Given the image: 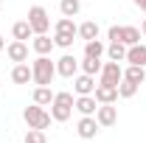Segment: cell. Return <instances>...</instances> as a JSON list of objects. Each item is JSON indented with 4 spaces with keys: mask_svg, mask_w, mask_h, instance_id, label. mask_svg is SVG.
<instances>
[{
    "mask_svg": "<svg viewBox=\"0 0 146 143\" xmlns=\"http://www.w3.org/2000/svg\"><path fill=\"white\" fill-rule=\"evenodd\" d=\"M73 90H76V95H93L96 93V76H87V73L76 76L73 79Z\"/></svg>",
    "mask_w": 146,
    "mask_h": 143,
    "instance_id": "9c48e42d",
    "label": "cell"
},
{
    "mask_svg": "<svg viewBox=\"0 0 146 143\" xmlns=\"http://www.w3.org/2000/svg\"><path fill=\"white\" fill-rule=\"evenodd\" d=\"M73 109H79L82 115H96L98 101H96V95H79V98H76V104H73Z\"/></svg>",
    "mask_w": 146,
    "mask_h": 143,
    "instance_id": "4fadbf2b",
    "label": "cell"
},
{
    "mask_svg": "<svg viewBox=\"0 0 146 143\" xmlns=\"http://www.w3.org/2000/svg\"><path fill=\"white\" fill-rule=\"evenodd\" d=\"M124 79L135 81V84H143V81H146V68H141V65H129L127 70H124Z\"/></svg>",
    "mask_w": 146,
    "mask_h": 143,
    "instance_id": "44dd1931",
    "label": "cell"
},
{
    "mask_svg": "<svg viewBox=\"0 0 146 143\" xmlns=\"http://www.w3.org/2000/svg\"><path fill=\"white\" fill-rule=\"evenodd\" d=\"M76 36H82L84 42H90V39H98V23H93V20L82 23V25L76 28Z\"/></svg>",
    "mask_w": 146,
    "mask_h": 143,
    "instance_id": "2e32d148",
    "label": "cell"
},
{
    "mask_svg": "<svg viewBox=\"0 0 146 143\" xmlns=\"http://www.w3.org/2000/svg\"><path fill=\"white\" fill-rule=\"evenodd\" d=\"M127 62H129V65H141V68H146V45H143V42L127 48Z\"/></svg>",
    "mask_w": 146,
    "mask_h": 143,
    "instance_id": "7c38bea8",
    "label": "cell"
},
{
    "mask_svg": "<svg viewBox=\"0 0 146 143\" xmlns=\"http://www.w3.org/2000/svg\"><path fill=\"white\" fill-rule=\"evenodd\" d=\"M107 56H110V62H127V45L124 42H110Z\"/></svg>",
    "mask_w": 146,
    "mask_h": 143,
    "instance_id": "d6986e66",
    "label": "cell"
},
{
    "mask_svg": "<svg viewBox=\"0 0 146 143\" xmlns=\"http://www.w3.org/2000/svg\"><path fill=\"white\" fill-rule=\"evenodd\" d=\"M25 143H45V132L28 126V132H25Z\"/></svg>",
    "mask_w": 146,
    "mask_h": 143,
    "instance_id": "83f0119b",
    "label": "cell"
},
{
    "mask_svg": "<svg viewBox=\"0 0 146 143\" xmlns=\"http://www.w3.org/2000/svg\"><path fill=\"white\" fill-rule=\"evenodd\" d=\"M141 34H143V36H146V20H143V25H141Z\"/></svg>",
    "mask_w": 146,
    "mask_h": 143,
    "instance_id": "4dcf8cb0",
    "label": "cell"
},
{
    "mask_svg": "<svg viewBox=\"0 0 146 143\" xmlns=\"http://www.w3.org/2000/svg\"><path fill=\"white\" fill-rule=\"evenodd\" d=\"M23 118H25V124L31 126V129H48L51 126V112H45V109L39 107V104H34V107H25V112H23Z\"/></svg>",
    "mask_w": 146,
    "mask_h": 143,
    "instance_id": "3957f363",
    "label": "cell"
},
{
    "mask_svg": "<svg viewBox=\"0 0 146 143\" xmlns=\"http://www.w3.org/2000/svg\"><path fill=\"white\" fill-rule=\"evenodd\" d=\"M73 104H76L73 93H68V90L54 93V101H51V118L59 121V124H65V121L73 115Z\"/></svg>",
    "mask_w": 146,
    "mask_h": 143,
    "instance_id": "7a4b0ae2",
    "label": "cell"
},
{
    "mask_svg": "<svg viewBox=\"0 0 146 143\" xmlns=\"http://www.w3.org/2000/svg\"><path fill=\"white\" fill-rule=\"evenodd\" d=\"M141 28H135V25H121V42H124V45H138V42H141Z\"/></svg>",
    "mask_w": 146,
    "mask_h": 143,
    "instance_id": "e0dca14e",
    "label": "cell"
},
{
    "mask_svg": "<svg viewBox=\"0 0 146 143\" xmlns=\"http://www.w3.org/2000/svg\"><path fill=\"white\" fill-rule=\"evenodd\" d=\"M11 36H14V39H20V42H25L28 36H34L31 25H28V20H20V23H14V25H11Z\"/></svg>",
    "mask_w": 146,
    "mask_h": 143,
    "instance_id": "ffe728a7",
    "label": "cell"
},
{
    "mask_svg": "<svg viewBox=\"0 0 146 143\" xmlns=\"http://www.w3.org/2000/svg\"><path fill=\"white\" fill-rule=\"evenodd\" d=\"M121 79H124V68L118 65V62H107V65H101V73H98V84H121Z\"/></svg>",
    "mask_w": 146,
    "mask_h": 143,
    "instance_id": "5b68a950",
    "label": "cell"
},
{
    "mask_svg": "<svg viewBox=\"0 0 146 143\" xmlns=\"http://www.w3.org/2000/svg\"><path fill=\"white\" fill-rule=\"evenodd\" d=\"M11 81H14V84H28V81H34V73H31V68H28L25 62L14 65V70H11Z\"/></svg>",
    "mask_w": 146,
    "mask_h": 143,
    "instance_id": "5bb4252c",
    "label": "cell"
},
{
    "mask_svg": "<svg viewBox=\"0 0 146 143\" xmlns=\"http://www.w3.org/2000/svg\"><path fill=\"white\" fill-rule=\"evenodd\" d=\"M54 48L56 45H54V39H51L48 34H34V51H36V56H48Z\"/></svg>",
    "mask_w": 146,
    "mask_h": 143,
    "instance_id": "9a60e30c",
    "label": "cell"
},
{
    "mask_svg": "<svg viewBox=\"0 0 146 143\" xmlns=\"http://www.w3.org/2000/svg\"><path fill=\"white\" fill-rule=\"evenodd\" d=\"M76 70H79V59H76L73 54H65V56L56 59V76H62V79H73Z\"/></svg>",
    "mask_w": 146,
    "mask_h": 143,
    "instance_id": "52a82bcc",
    "label": "cell"
},
{
    "mask_svg": "<svg viewBox=\"0 0 146 143\" xmlns=\"http://www.w3.org/2000/svg\"><path fill=\"white\" fill-rule=\"evenodd\" d=\"M79 65H82V73H87V76H96V73H101V59H90V56H84Z\"/></svg>",
    "mask_w": 146,
    "mask_h": 143,
    "instance_id": "d4e9b609",
    "label": "cell"
},
{
    "mask_svg": "<svg viewBox=\"0 0 146 143\" xmlns=\"http://www.w3.org/2000/svg\"><path fill=\"white\" fill-rule=\"evenodd\" d=\"M28 25H31L34 34H48V28H51L48 11H45L42 6H31V9H28Z\"/></svg>",
    "mask_w": 146,
    "mask_h": 143,
    "instance_id": "277c9868",
    "label": "cell"
},
{
    "mask_svg": "<svg viewBox=\"0 0 146 143\" xmlns=\"http://www.w3.org/2000/svg\"><path fill=\"white\" fill-rule=\"evenodd\" d=\"M138 3H141V0H135V6H138Z\"/></svg>",
    "mask_w": 146,
    "mask_h": 143,
    "instance_id": "d6a6232c",
    "label": "cell"
},
{
    "mask_svg": "<svg viewBox=\"0 0 146 143\" xmlns=\"http://www.w3.org/2000/svg\"><path fill=\"white\" fill-rule=\"evenodd\" d=\"M31 73H34V84L36 87H51L56 76V62H51L48 56H36L31 62Z\"/></svg>",
    "mask_w": 146,
    "mask_h": 143,
    "instance_id": "6da1fadb",
    "label": "cell"
},
{
    "mask_svg": "<svg viewBox=\"0 0 146 143\" xmlns=\"http://www.w3.org/2000/svg\"><path fill=\"white\" fill-rule=\"evenodd\" d=\"M76 23H73V17H59L56 20V25H54V31L56 34H76Z\"/></svg>",
    "mask_w": 146,
    "mask_h": 143,
    "instance_id": "cb8c5ba5",
    "label": "cell"
},
{
    "mask_svg": "<svg viewBox=\"0 0 146 143\" xmlns=\"http://www.w3.org/2000/svg\"><path fill=\"white\" fill-rule=\"evenodd\" d=\"M45 143H48V140H45Z\"/></svg>",
    "mask_w": 146,
    "mask_h": 143,
    "instance_id": "836d02e7",
    "label": "cell"
},
{
    "mask_svg": "<svg viewBox=\"0 0 146 143\" xmlns=\"http://www.w3.org/2000/svg\"><path fill=\"white\" fill-rule=\"evenodd\" d=\"M96 121H98V126H112L115 121H118V109L112 107V104H98Z\"/></svg>",
    "mask_w": 146,
    "mask_h": 143,
    "instance_id": "8fae6325",
    "label": "cell"
},
{
    "mask_svg": "<svg viewBox=\"0 0 146 143\" xmlns=\"http://www.w3.org/2000/svg\"><path fill=\"white\" fill-rule=\"evenodd\" d=\"M96 101L98 104H115L118 101V87L115 84H96Z\"/></svg>",
    "mask_w": 146,
    "mask_h": 143,
    "instance_id": "30bf717a",
    "label": "cell"
},
{
    "mask_svg": "<svg viewBox=\"0 0 146 143\" xmlns=\"http://www.w3.org/2000/svg\"><path fill=\"white\" fill-rule=\"evenodd\" d=\"M73 36H76V34H56V31H54V45L68 51V48L73 45Z\"/></svg>",
    "mask_w": 146,
    "mask_h": 143,
    "instance_id": "4316f807",
    "label": "cell"
},
{
    "mask_svg": "<svg viewBox=\"0 0 146 143\" xmlns=\"http://www.w3.org/2000/svg\"><path fill=\"white\" fill-rule=\"evenodd\" d=\"M104 54H107V45H104L101 39H90V42H84V56H90V59H101Z\"/></svg>",
    "mask_w": 146,
    "mask_h": 143,
    "instance_id": "ac0fdd59",
    "label": "cell"
},
{
    "mask_svg": "<svg viewBox=\"0 0 146 143\" xmlns=\"http://www.w3.org/2000/svg\"><path fill=\"white\" fill-rule=\"evenodd\" d=\"M59 11H62V17H76L82 11V0H62L59 3Z\"/></svg>",
    "mask_w": 146,
    "mask_h": 143,
    "instance_id": "7402d4cb",
    "label": "cell"
},
{
    "mask_svg": "<svg viewBox=\"0 0 146 143\" xmlns=\"http://www.w3.org/2000/svg\"><path fill=\"white\" fill-rule=\"evenodd\" d=\"M138 6H141V11H143V14H146V0H141V3H138Z\"/></svg>",
    "mask_w": 146,
    "mask_h": 143,
    "instance_id": "f546056e",
    "label": "cell"
},
{
    "mask_svg": "<svg viewBox=\"0 0 146 143\" xmlns=\"http://www.w3.org/2000/svg\"><path fill=\"white\" fill-rule=\"evenodd\" d=\"M98 121H96V115H82V121L76 124V135L82 138V140H93L96 135H98Z\"/></svg>",
    "mask_w": 146,
    "mask_h": 143,
    "instance_id": "8992f818",
    "label": "cell"
},
{
    "mask_svg": "<svg viewBox=\"0 0 146 143\" xmlns=\"http://www.w3.org/2000/svg\"><path fill=\"white\" fill-rule=\"evenodd\" d=\"M51 101H54L51 87H36L34 90V104H39V107H51Z\"/></svg>",
    "mask_w": 146,
    "mask_h": 143,
    "instance_id": "603a6c76",
    "label": "cell"
},
{
    "mask_svg": "<svg viewBox=\"0 0 146 143\" xmlns=\"http://www.w3.org/2000/svg\"><path fill=\"white\" fill-rule=\"evenodd\" d=\"M141 84H135V81H129V79H121V84H118V98H132L135 93H138Z\"/></svg>",
    "mask_w": 146,
    "mask_h": 143,
    "instance_id": "484cf974",
    "label": "cell"
},
{
    "mask_svg": "<svg viewBox=\"0 0 146 143\" xmlns=\"http://www.w3.org/2000/svg\"><path fill=\"white\" fill-rule=\"evenodd\" d=\"M3 48H6V39H3V36H0V51H3Z\"/></svg>",
    "mask_w": 146,
    "mask_h": 143,
    "instance_id": "1f68e13d",
    "label": "cell"
},
{
    "mask_svg": "<svg viewBox=\"0 0 146 143\" xmlns=\"http://www.w3.org/2000/svg\"><path fill=\"white\" fill-rule=\"evenodd\" d=\"M6 56H9L14 65L28 62V45H25V42H20V39H14V42H9V45H6Z\"/></svg>",
    "mask_w": 146,
    "mask_h": 143,
    "instance_id": "ba28073f",
    "label": "cell"
},
{
    "mask_svg": "<svg viewBox=\"0 0 146 143\" xmlns=\"http://www.w3.org/2000/svg\"><path fill=\"white\" fill-rule=\"evenodd\" d=\"M107 36H110V42H121V25H110Z\"/></svg>",
    "mask_w": 146,
    "mask_h": 143,
    "instance_id": "f1b7e54d",
    "label": "cell"
}]
</instances>
